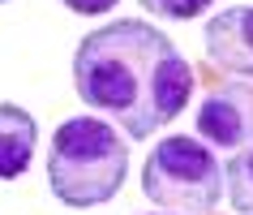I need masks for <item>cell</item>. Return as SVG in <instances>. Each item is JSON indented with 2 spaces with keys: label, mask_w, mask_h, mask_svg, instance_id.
<instances>
[{
  "label": "cell",
  "mask_w": 253,
  "mask_h": 215,
  "mask_svg": "<svg viewBox=\"0 0 253 215\" xmlns=\"http://www.w3.org/2000/svg\"><path fill=\"white\" fill-rule=\"evenodd\" d=\"M69 13H82V17H94V13H112L120 0H60Z\"/></svg>",
  "instance_id": "cell-9"
},
{
  "label": "cell",
  "mask_w": 253,
  "mask_h": 215,
  "mask_svg": "<svg viewBox=\"0 0 253 215\" xmlns=\"http://www.w3.org/2000/svg\"><path fill=\"white\" fill-rule=\"evenodd\" d=\"M146 215H176V211H146Z\"/></svg>",
  "instance_id": "cell-10"
},
{
  "label": "cell",
  "mask_w": 253,
  "mask_h": 215,
  "mask_svg": "<svg viewBox=\"0 0 253 215\" xmlns=\"http://www.w3.org/2000/svg\"><path fill=\"white\" fill-rule=\"evenodd\" d=\"M35 142H39L35 116L17 104H0V181L26 176L30 160H35Z\"/></svg>",
  "instance_id": "cell-6"
},
{
  "label": "cell",
  "mask_w": 253,
  "mask_h": 215,
  "mask_svg": "<svg viewBox=\"0 0 253 215\" xmlns=\"http://www.w3.org/2000/svg\"><path fill=\"white\" fill-rule=\"evenodd\" d=\"M142 194L159 211L176 215H211L223 198V163L206 142L189 134H172L155 142L142 163Z\"/></svg>",
  "instance_id": "cell-3"
},
{
  "label": "cell",
  "mask_w": 253,
  "mask_h": 215,
  "mask_svg": "<svg viewBox=\"0 0 253 215\" xmlns=\"http://www.w3.org/2000/svg\"><path fill=\"white\" fill-rule=\"evenodd\" d=\"M0 4H9V0H0Z\"/></svg>",
  "instance_id": "cell-11"
},
{
  "label": "cell",
  "mask_w": 253,
  "mask_h": 215,
  "mask_svg": "<svg viewBox=\"0 0 253 215\" xmlns=\"http://www.w3.org/2000/svg\"><path fill=\"white\" fill-rule=\"evenodd\" d=\"M223 189L232 194V211L253 215V142L236 147L232 163L223 168Z\"/></svg>",
  "instance_id": "cell-7"
},
{
  "label": "cell",
  "mask_w": 253,
  "mask_h": 215,
  "mask_svg": "<svg viewBox=\"0 0 253 215\" xmlns=\"http://www.w3.org/2000/svg\"><path fill=\"white\" fill-rule=\"evenodd\" d=\"M73 86L86 108L103 112L125 129V138L142 142L189 108L193 69L159 26L120 17L78 43Z\"/></svg>",
  "instance_id": "cell-1"
},
{
  "label": "cell",
  "mask_w": 253,
  "mask_h": 215,
  "mask_svg": "<svg viewBox=\"0 0 253 215\" xmlns=\"http://www.w3.org/2000/svg\"><path fill=\"white\" fill-rule=\"evenodd\" d=\"M193 125H198L202 142H214L227 151L253 142V82H240V78L211 82V91L198 104Z\"/></svg>",
  "instance_id": "cell-4"
},
{
  "label": "cell",
  "mask_w": 253,
  "mask_h": 215,
  "mask_svg": "<svg viewBox=\"0 0 253 215\" xmlns=\"http://www.w3.org/2000/svg\"><path fill=\"white\" fill-rule=\"evenodd\" d=\"M146 13L163 17V22H193L198 13H206L214 0H137Z\"/></svg>",
  "instance_id": "cell-8"
},
{
  "label": "cell",
  "mask_w": 253,
  "mask_h": 215,
  "mask_svg": "<svg viewBox=\"0 0 253 215\" xmlns=\"http://www.w3.org/2000/svg\"><path fill=\"white\" fill-rule=\"evenodd\" d=\"M129 176V142L99 116H73L56 125L47 147V185L65 207L86 211L120 194Z\"/></svg>",
  "instance_id": "cell-2"
},
{
  "label": "cell",
  "mask_w": 253,
  "mask_h": 215,
  "mask_svg": "<svg viewBox=\"0 0 253 215\" xmlns=\"http://www.w3.org/2000/svg\"><path fill=\"white\" fill-rule=\"evenodd\" d=\"M206 39V56L227 73L253 82V9L249 4H232L223 13H214L202 30Z\"/></svg>",
  "instance_id": "cell-5"
}]
</instances>
